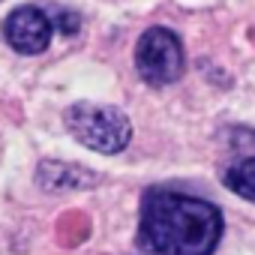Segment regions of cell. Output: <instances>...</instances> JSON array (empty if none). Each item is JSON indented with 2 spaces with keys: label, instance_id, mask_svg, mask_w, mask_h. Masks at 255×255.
I'll use <instances>...</instances> for the list:
<instances>
[{
  "label": "cell",
  "instance_id": "5",
  "mask_svg": "<svg viewBox=\"0 0 255 255\" xmlns=\"http://www.w3.org/2000/svg\"><path fill=\"white\" fill-rule=\"evenodd\" d=\"M36 180H39V186L42 189H51V192H57V189H90V186H96V171H90V168H81V165H75V162H42L39 165V171H36Z\"/></svg>",
  "mask_w": 255,
  "mask_h": 255
},
{
  "label": "cell",
  "instance_id": "4",
  "mask_svg": "<svg viewBox=\"0 0 255 255\" xmlns=\"http://www.w3.org/2000/svg\"><path fill=\"white\" fill-rule=\"evenodd\" d=\"M54 33L51 18L39 9V6H18L9 12V18L3 21V36L6 42L21 51V54H39L48 48Z\"/></svg>",
  "mask_w": 255,
  "mask_h": 255
},
{
  "label": "cell",
  "instance_id": "2",
  "mask_svg": "<svg viewBox=\"0 0 255 255\" xmlns=\"http://www.w3.org/2000/svg\"><path fill=\"white\" fill-rule=\"evenodd\" d=\"M63 123L72 138L96 153H120L132 138V126L120 108L99 105V102H78L66 108Z\"/></svg>",
  "mask_w": 255,
  "mask_h": 255
},
{
  "label": "cell",
  "instance_id": "7",
  "mask_svg": "<svg viewBox=\"0 0 255 255\" xmlns=\"http://www.w3.org/2000/svg\"><path fill=\"white\" fill-rule=\"evenodd\" d=\"M57 30L63 33V36H72V33H78L81 30V18L75 15V12H57Z\"/></svg>",
  "mask_w": 255,
  "mask_h": 255
},
{
  "label": "cell",
  "instance_id": "3",
  "mask_svg": "<svg viewBox=\"0 0 255 255\" xmlns=\"http://www.w3.org/2000/svg\"><path fill=\"white\" fill-rule=\"evenodd\" d=\"M183 42L168 27H150L135 45V69L150 87H165L183 75Z\"/></svg>",
  "mask_w": 255,
  "mask_h": 255
},
{
  "label": "cell",
  "instance_id": "6",
  "mask_svg": "<svg viewBox=\"0 0 255 255\" xmlns=\"http://www.w3.org/2000/svg\"><path fill=\"white\" fill-rule=\"evenodd\" d=\"M225 183H228L237 195L255 201V156H246V159L231 162V168L225 171Z\"/></svg>",
  "mask_w": 255,
  "mask_h": 255
},
{
  "label": "cell",
  "instance_id": "1",
  "mask_svg": "<svg viewBox=\"0 0 255 255\" xmlns=\"http://www.w3.org/2000/svg\"><path fill=\"white\" fill-rule=\"evenodd\" d=\"M222 234L216 204L174 189H153L141 204L138 243L150 255H210Z\"/></svg>",
  "mask_w": 255,
  "mask_h": 255
}]
</instances>
